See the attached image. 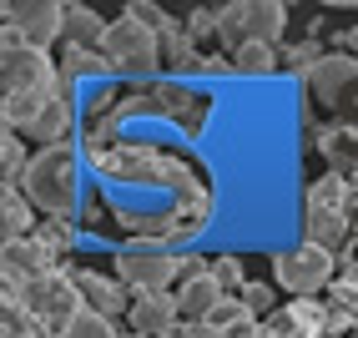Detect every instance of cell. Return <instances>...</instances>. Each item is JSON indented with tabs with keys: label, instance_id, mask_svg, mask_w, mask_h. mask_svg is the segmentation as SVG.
I'll list each match as a JSON object with an SVG mask.
<instances>
[{
	"label": "cell",
	"instance_id": "obj_1",
	"mask_svg": "<svg viewBox=\"0 0 358 338\" xmlns=\"http://www.w3.org/2000/svg\"><path fill=\"white\" fill-rule=\"evenodd\" d=\"M0 71H6V132H26L56 96V66L41 45H6Z\"/></svg>",
	"mask_w": 358,
	"mask_h": 338
},
{
	"label": "cell",
	"instance_id": "obj_2",
	"mask_svg": "<svg viewBox=\"0 0 358 338\" xmlns=\"http://www.w3.org/2000/svg\"><path fill=\"white\" fill-rule=\"evenodd\" d=\"M6 308H26L45 333H56V328L66 333L86 313V298H81L76 278H61V273H41V278L6 273Z\"/></svg>",
	"mask_w": 358,
	"mask_h": 338
},
{
	"label": "cell",
	"instance_id": "obj_3",
	"mask_svg": "<svg viewBox=\"0 0 358 338\" xmlns=\"http://www.w3.org/2000/svg\"><path fill=\"white\" fill-rule=\"evenodd\" d=\"M20 192L31 197V207L51 212V217H71L81 202V162L71 147H41L31 157V172L20 182Z\"/></svg>",
	"mask_w": 358,
	"mask_h": 338
},
{
	"label": "cell",
	"instance_id": "obj_4",
	"mask_svg": "<svg viewBox=\"0 0 358 338\" xmlns=\"http://www.w3.org/2000/svg\"><path fill=\"white\" fill-rule=\"evenodd\" d=\"M101 56H106V66L116 71V76L147 81V76H157V66H162V36L147 26V20H136L127 10L122 20H111V31L101 41Z\"/></svg>",
	"mask_w": 358,
	"mask_h": 338
},
{
	"label": "cell",
	"instance_id": "obj_5",
	"mask_svg": "<svg viewBox=\"0 0 358 338\" xmlns=\"http://www.w3.org/2000/svg\"><path fill=\"white\" fill-rule=\"evenodd\" d=\"M182 273V262L166 253L162 243H131L116 253V278H122L127 288H136L141 298H157L166 293V283H172Z\"/></svg>",
	"mask_w": 358,
	"mask_h": 338
},
{
	"label": "cell",
	"instance_id": "obj_6",
	"mask_svg": "<svg viewBox=\"0 0 358 338\" xmlns=\"http://www.w3.org/2000/svg\"><path fill=\"white\" fill-rule=\"evenodd\" d=\"M333 278V253L313 248V243H298V248H282L273 258V283L288 288L293 298H313L318 288H328Z\"/></svg>",
	"mask_w": 358,
	"mask_h": 338
},
{
	"label": "cell",
	"instance_id": "obj_7",
	"mask_svg": "<svg viewBox=\"0 0 358 338\" xmlns=\"http://www.w3.org/2000/svg\"><path fill=\"white\" fill-rule=\"evenodd\" d=\"M6 31L20 36L26 45H41L45 51V41H61L66 31V6L61 0H6Z\"/></svg>",
	"mask_w": 358,
	"mask_h": 338
},
{
	"label": "cell",
	"instance_id": "obj_8",
	"mask_svg": "<svg viewBox=\"0 0 358 338\" xmlns=\"http://www.w3.org/2000/svg\"><path fill=\"white\" fill-rule=\"evenodd\" d=\"M308 81H313L318 101H338V96L358 81V61L353 56H323L313 71H308Z\"/></svg>",
	"mask_w": 358,
	"mask_h": 338
},
{
	"label": "cell",
	"instance_id": "obj_9",
	"mask_svg": "<svg viewBox=\"0 0 358 338\" xmlns=\"http://www.w3.org/2000/svg\"><path fill=\"white\" fill-rule=\"evenodd\" d=\"M106 31H111V26H106L91 6H66V31H61L66 51H91V45L106 41Z\"/></svg>",
	"mask_w": 358,
	"mask_h": 338
},
{
	"label": "cell",
	"instance_id": "obj_10",
	"mask_svg": "<svg viewBox=\"0 0 358 338\" xmlns=\"http://www.w3.org/2000/svg\"><path fill=\"white\" fill-rule=\"evenodd\" d=\"M71 122H76V116H71V101H66V96H51V101L41 106V116L26 127V136H36L41 147H66Z\"/></svg>",
	"mask_w": 358,
	"mask_h": 338
},
{
	"label": "cell",
	"instance_id": "obj_11",
	"mask_svg": "<svg viewBox=\"0 0 358 338\" xmlns=\"http://www.w3.org/2000/svg\"><path fill=\"white\" fill-rule=\"evenodd\" d=\"M76 288H81V298L91 313H101V318H116V313L127 308V293H122V283H111L101 273H76Z\"/></svg>",
	"mask_w": 358,
	"mask_h": 338
},
{
	"label": "cell",
	"instance_id": "obj_12",
	"mask_svg": "<svg viewBox=\"0 0 358 338\" xmlns=\"http://www.w3.org/2000/svg\"><path fill=\"white\" fill-rule=\"evenodd\" d=\"M182 318V308H177V298H166V293H157V298H136V308H131V323L141 328V333H166L172 338V323Z\"/></svg>",
	"mask_w": 358,
	"mask_h": 338
},
{
	"label": "cell",
	"instance_id": "obj_13",
	"mask_svg": "<svg viewBox=\"0 0 358 338\" xmlns=\"http://www.w3.org/2000/svg\"><path fill=\"white\" fill-rule=\"evenodd\" d=\"M217 303H222V288H217V278H212V273L187 278V283H182V293H177L182 318H207V313L217 308Z\"/></svg>",
	"mask_w": 358,
	"mask_h": 338
},
{
	"label": "cell",
	"instance_id": "obj_14",
	"mask_svg": "<svg viewBox=\"0 0 358 338\" xmlns=\"http://www.w3.org/2000/svg\"><path fill=\"white\" fill-rule=\"evenodd\" d=\"M318 318H323V313H318L313 303H308V298H298L288 313H278V318H273L268 328H273L278 338H313V333H318Z\"/></svg>",
	"mask_w": 358,
	"mask_h": 338
},
{
	"label": "cell",
	"instance_id": "obj_15",
	"mask_svg": "<svg viewBox=\"0 0 358 338\" xmlns=\"http://www.w3.org/2000/svg\"><path fill=\"white\" fill-rule=\"evenodd\" d=\"M282 26H288V10H282L278 0H252V41L278 45L282 41Z\"/></svg>",
	"mask_w": 358,
	"mask_h": 338
},
{
	"label": "cell",
	"instance_id": "obj_16",
	"mask_svg": "<svg viewBox=\"0 0 358 338\" xmlns=\"http://www.w3.org/2000/svg\"><path fill=\"white\" fill-rule=\"evenodd\" d=\"M0 217H6V243L10 237H26L31 232V197L15 192V187H6L0 192Z\"/></svg>",
	"mask_w": 358,
	"mask_h": 338
},
{
	"label": "cell",
	"instance_id": "obj_17",
	"mask_svg": "<svg viewBox=\"0 0 358 338\" xmlns=\"http://www.w3.org/2000/svg\"><path fill=\"white\" fill-rule=\"evenodd\" d=\"M308 243L333 253V243H343V212H318L308 207Z\"/></svg>",
	"mask_w": 358,
	"mask_h": 338
},
{
	"label": "cell",
	"instance_id": "obj_18",
	"mask_svg": "<svg viewBox=\"0 0 358 338\" xmlns=\"http://www.w3.org/2000/svg\"><path fill=\"white\" fill-rule=\"evenodd\" d=\"M217 36H227V45H248L252 41V0L217 10Z\"/></svg>",
	"mask_w": 358,
	"mask_h": 338
},
{
	"label": "cell",
	"instance_id": "obj_19",
	"mask_svg": "<svg viewBox=\"0 0 358 338\" xmlns=\"http://www.w3.org/2000/svg\"><path fill=\"white\" fill-rule=\"evenodd\" d=\"M273 66H278V51H273V45H262V41L237 45V56H232V71H243V76H268Z\"/></svg>",
	"mask_w": 358,
	"mask_h": 338
},
{
	"label": "cell",
	"instance_id": "obj_20",
	"mask_svg": "<svg viewBox=\"0 0 358 338\" xmlns=\"http://www.w3.org/2000/svg\"><path fill=\"white\" fill-rule=\"evenodd\" d=\"M0 167H6V187L26 182V172H31V157H26V147H20L15 132H6V141H0Z\"/></svg>",
	"mask_w": 358,
	"mask_h": 338
},
{
	"label": "cell",
	"instance_id": "obj_21",
	"mask_svg": "<svg viewBox=\"0 0 358 338\" xmlns=\"http://www.w3.org/2000/svg\"><path fill=\"white\" fill-rule=\"evenodd\" d=\"M343 197H348L343 177H318L308 187V207H318V212H343Z\"/></svg>",
	"mask_w": 358,
	"mask_h": 338
},
{
	"label": "cell",
	"instance_id": "obj_22",
	"mask_svg": "<svg viewBox=\"0 0 358 338\" xmlns=\"http://www.w3.org/2000/svg\"><path fill=\"white\" fill-rule=\"evenodd\" d=\"M36 243L56 258V253H71V248H76V232H71L66 217H51V223H41V227H36Z\"/></svg>",
	"mask_w": 358,
	"mask_h": 338
},
{
	"label": "cell",
	"instance_id": "obj_23",
	"mask_svg": "<svg viewBox=\"0 0 358 338\" xmlns=\"http://www.w3.org/2000/svg\"><path fill=\"white\" fill-rule=\"evenodd\" d=\"M101 71H111L106 56H96V51H66L61 76H66V81H86V76H101Z\"/></svg>",
	"mask_w": 358,
	"mask_h": 338
},
{
	"label": "cell",
	"instance_id": "obj_24",
	"mask_svg": "<svg viewBox=\"0 0 358 338\" xmlns=\"http://www.w3.org/2000/svg\"><path fill=\"white\" fill-rule=\"evenodd\" d=\"M162 51H166V61H172L177 71H187V66H197V56H192V36H187L182 26H172L162 36Z\"/></svg>",
	"mask_w": 358,
	"mask_h": 338
},
{
	"label": "cell",
	"instance_id": "obj_25",
	"mask_svg": "<svg viewBox=\"0 0 358 338\" xmlns=\"http://www.w3.org/2000/svg\"><path fill=\"white\" fill-rule=\"evenodd\" d=\"M61 338H116V328H111V318H101V313H91V308H86Z\"/></svg>",
	"mask_w": 358,
	"mask_h": 338
},
{
	"label": "cell",
	"instance_id": "obj_26",
	"mask_svg": "<svg viewBox=\"0 0 358 338\" xmlns=\"http://www.w3.org/2000/svg\"><path fill=\"white\" fill-rule=\"evenodd\" d=\"M6 338H51L26 308H6Z\"/></svg>",
	"mask_w": 358,
	"mask_h": 338
},
{
	"label": "cell",
	"instance_id": "obj_27",
	"mask_svg": "<svg viewBox=\"0 0 358 338\" xmlns=\"http://www.w3.org/2000/svg\"><path fill=\"white\" fill-rule=\"evenodd\" d=\"M212 278H217V288H222V293H227V288H237V293L248 288V278H243V262H237V258H217V262H212Z\"/></svg>",
	"mask_w": 358,
	"mask_h": 338
},
{
	"label": "cell",
	"instance_id": "obj_28",
	"mask_svg": "<svg viewBox=\"0 0 358 338\" xmlns=\"http://www.w3.org/2000/svg\"><path fill=\"white\" fill-rule=\"evenodd\" d=\"M207 31H217V10H192V20H187V36H207Z\"/></svg>",
	"mask_w": 358,
	"mask_h": 338
},
{
	"label": "cell",
	"instance_id": "obj_29",
	"mask_svg": "<svg viewBox=\"0 0 358 338\" xmlns=\"http://www.w3.org/2000/svg\"><path fill=\"white\" fill-rule=\"evenodd\" d=\"M243 303H248L252 313H268V303H273V293H268V288H262V283H248V288H243Z\"/></svg>",
	"mask_w": 358,
	"mask_h": 338
},
{
	"label": "cell",
	"instance_id": "obj_30",
	"mask_svg": "<svg viewBox=\"0 0 358 338\" xmlns=\"http://www.w3.org/2000/svg\"><path fill=\"white\" fill-rule=\"evenodd\" d=\"M172 338H222V333H212L207 323H197V328H182V333H172Z\"/></svg>",
	"mask_w": 358,
	"mask_h": 338
},
{
	"label": "cell",
	"instance_id": "obj_31",
	"mask_svg": "<svg viewBox=\"0 0 358 338\" xmlns=\"http://www.w3.org/2000/svg\"><path fill=\"white\" fill-rule=\"evenodd\" d=\"M338 41H343V45H348V51H358V26H353V31H343V36H338Z\"/></svg>",
	"mask_w": 358,
	"mask_h": 338
},
{
	"label": "cell",
	"instance_id": "obj_32",
	"mask_svg": "<svg viewBox=\"0 0 358 338\" xmlns=\"http://www.w3.org/2000/svg\"><path fill=\"white\" fill-rule=\"evenodd\" d=\"M136 338H141V333H136Z\"/></svg>",
	"mask_w": 358,
	"mask_h": 338
}]
</instances>
